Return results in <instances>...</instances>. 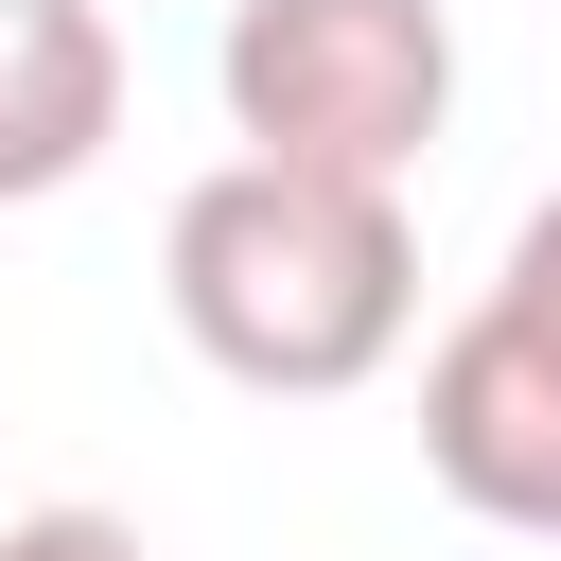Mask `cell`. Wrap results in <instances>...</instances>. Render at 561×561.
<instances>
[{"mask_svg":"<svg viewBox=\"0 0 561 561\" xmlns=\"http://www.w3.org/2000/svg\"><path fill=\"white\" fill-rule=\"evenodd\" d=\"M508 298H526V316H543V333H561V193H543V210H526V228H508Z\"/></svg>","mask_w":561,"mask_h":561,"instance_id":"obj_6","label":"cell"},{"mask_svg":"<svg viewBox=\"0 0 561 561\" xmlns=\"http://www.w3.org/2000/svg\"><path fill=\"white\" fill-rule=\"evenodd\" d=\"M158 298L193 368L245 403H351L421 333V228L386 175H298V158H210L158 228Z\"/></svg>","mask_w":561,"mask_h":561,"instance_id":"obj_1","label":"cell"},{"mask_svg":"<svg viewBox=\"0 0 561 561\" xmlns=\"http://www.w3.org/2000/svg\"><path fill=\"white\" fill-rule=\"evenodd\" d=\"M123 140V18L105 0H0V210L105 175Z\"/></svg>","mask_w":561,"mask_h":561,"instance_id":"obj_4","label":"cell"},{"mask_svg":"<svg viewBox=\"0 0 561 561\" xmlns=\"http://www.w3.org/2000/svg\"><path fill=\"white\" fill-rule=\"evenodd\" d=\"M210 88H228V140L245 158L386 175L403 193L438 158V123H456V18L438 0H228Z\"/></svg>","mask_w":561,"mask_h":561,"instance_id":"obj_2","label":"cell"},{"mask_svg":"<svg viewBox=\"0 0 561 561\" xmlns=\"http://www.w3.org/2000/svg\"><path fill=\"white\" fill-rule=\"evenodd\" d=\"M421 473L508 526V543H561V333L491 280L438 351H421Z\"/></svg>","mask_w":561,"mask_h":561,"instance_id":"obj_3","label":"cell"},{"mask_svg":"<svg viewBox=\"0 0 561 561\" xmlns=\"http://www.w3.org/2000/svg\"><path fill=\"white\" fill-rule=\"evenodd\" d=\"M0 561H158V543H140L123 508H18V526H0Z\"/></svg>","mask_w":561,"mask_h":561,"instance_id":"obj_5","label":"cell"}]
</instances>
